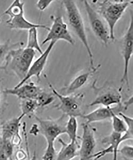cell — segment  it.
<instances>
[{"label": "cell", "mask_w": 133, "mask_h": 160, "mask_svg": "<svg viewBox=\"0 0 133 160\" xmlns=\"http://www.w3.org/2000/svg\"><path fill=\"white\" fill-rule=\"evenodd\" d=\"M49 86L53 94L60 100L59 104L55 106L56 108L66 116L82 117L83 114L81 108L84 98V93L63 95L58 92L51 83L49 84Z\"/></svg>", "instance_id": "5"}, {"label": "cell", "mask_w": 133, "mask_h": 160, "mask_svg": "<svg viewBox=\"0 0 133 160\" xmlns=\"http://www.w3.org/2000/svg\"><path fill=\"white\" fill-rule=\"evenodd\" d=\"M58 141L62 147L55 160H71L79 156L80 145L78 142L70 141L67 143L61 138L58 139Z\"/></svg>", "instance_id": "18"}, {"label": "cell", "mask_w": 133, "mask_h": 160, "mask_svg": "<svg viewBox=\"0 0 133 160\" xmlns=\"http://www.w3.org/2000/svg\"><path fill=\"white\" fill-rule=\"evenodd\" d=\"M122 135V134L113 131L110 135L104 138L102 141V143L108 145V147L102 151L93 154L91 157V159L98 160L107 154L112 153L113 154V160H117L119 148L123 142L121 139Z\"/></svg>", "instance_id": "16"}, {"label": "cell", "mask_w": 133, "mask_h": 160, "mask_svg": "<svg viewBox=\"0 0 133 160\" xmlns=\"http://www.w3.org/2000/svg\"><path fill=\"white\" fill-rule=\"evenodd\" d=\"M84 7L91 30L94 35L104 45L107 47L111 41L109 30L106 22L88 1H84Z\"/></svg>", "instance_id": "7"}, {"label": "cell", "mask_w": 133, "mask_h": 160, "mask_svg": "<svg viewBox=\"0 0 133 160\" xmlns=\"http://www.w3.org/2000/svg\"><path fill=\"white\" fill-rule=\"evenodd\" d=\"M101 65L99 64L96 66L91 67L86 72L80 74L76 77L67 86L61 89L60 93L63 95H70L75 93L77 90L82 88L91 79L100 68Z\"/></svg>", "instance_id": "17"}, {"label": "cell", "mask_w": 133, "mask_h": 160, "mask_svg": "<svg viewBox=\"0 0 133 160\" xmlns=\"http://www.w3.org/2000/svg\"><path fill=\"white\" fill-rule=\"evenodd\" d=\"M52 21V26L50 28L46 38L43 41L42 45H44L51 41L57 42L59 40H64L71 45H75V41L68 29L67 25L64 22L62 17L51 16Z\"/></svg>", "instance_id": "10"}, {"label": "cell", "mask_w": 133, "mask_h": 160, "mask_svg": "<svg viewBox=\"0 0 133 160\" xmlns=\"http://www.w3.org/2000/svg\"><path fill=\"white\" fill-rule=\"evenodd\" d=\"M55 96L52 93H50L43 90L42 92L40 94L39 96L36 100L38 105L40 107L47 106L53 102L55 100Z\"/></svg>", "instance_id": "23"}, {"label": "cell", "mask_w": 133, "mask_h": 160, "mask_svg": "<svg viewBox=\"0 0 133 160\" xmlns=\"http://www.w3.org/2000/svg\"><path fill=\"white\" fill-rule=\"evenodd\" d=\"M97 6V12L103 18L109 30L111 41L115 39L114 28L119 20L130 5L131 1H95Z\"/></svg>", "instance_id": "2"}, {"label": "cell", "mask_w": 133, "mask_h": 160, "mask_svg": "<svg viewBox=\"0 0 133 160\" xmlns=\"http://www.w3.org/2000/svg\"><path fill=\"white\" fill-rule=\"evenodd\" d=\"M38 123L39 133L46 140L47 143H54L55 140L63 134L66 133V125L67 121L64 120L65 115L57 119H43L34 115Z\"/></svg>", "instance_id": "6"}, {"label": "cell", "mask_w": 133, "mask_h": 160, "mask_svg": "<svg viewBox=\"0 0 133 160\" xmlns=\"http://www.w3.org/2000/svg\"><path fill=\"white\" fill-rule=\"evenodd\" d=\"M96 81L92 85V88L96 92V98L89 104V106L101 105L105 107H111L121 103L122 97L121 94V88L117 89L108 85L107 82L101 87H97Z\"/></svg>", "instance_id": "8"}, {"label": "cell", "mask_w": 133, "mask_h": 160, "mask_svg": "<svg viewBox=\"0 0 133 160\" xmlns=\"http://www.w3.org/2000/svg\"><path fill=\"white\" fill-rule=\"evenodd\" d=\"M9 160V158H8L3 149L2 139L0 137V160Z\"/></svg>", "instance_id": "28"}, {"label": "cell", "mask_w": 133, "mask_h": 160, "mask_svg": "<svg viewBox=\"0 0 133 160\" xmlns=\"http://www.w3.org/2000/svg\"><path fill=\"white\" fill-rule=\"evenodd\" d=\"M120 50L124 62V72L121 82L126 84L129 88L128 78V67L133 53V22L132 13H131L129 26L126 33L120 41Z\"/></svg>", "instance_id": "9"}, {"label": "cell", "mask_w": 133, "mask_h": 160, "mask_svg": "<svg viewBox=\"0 0 133 160\" xmlns=\"http://www.w3.org/2000/svg\"><path fill=\"white\" fill-rule=\"evenodd\" d=\"M26 145L27 146V158L28 160H37L36 153L35 152H34L33 155L32 157H30L29 150H28V142L27 141V138L25 139Z\"/></svg>", "instance_id": "29"}, {"label": "cell", "mask_w": 133, "mask_h": 160, "mask_svg": "<svg viewBox=\"0 0 133 160\" xmlns=\"http://www.w3.org/2000/svg\"><path fill=\"white\" fill-rule=\"evenodd\" d=\"M54 1H52V0H51V1L40 0V1H37L36 3V7L40 11H44Z\"/></svg>", "instance_id": "27"}, {"label": "cell", "mask_w": 133, "mask_h": 160, "mask_svg": "<svg viewBox=\"0 0 133 160\" xmlns=\"http://www.w3.org/2000/svg\"><path fill=\"white\" fill-rule=\"evenodd\" d=\"M123 103H120L115 107H101L94 110L92 112L82 115L81 118L86 120L87 124L101 122L106 120L111 119L114 114H118L120 112H124L127 110Z\"/></svg>", "instance_id": "13"}, {"label": "cell", "mask_w": 133, "mask_h": 160, "mask_svg": "<svg viewBox=\"0 0 133 160\" xmlns=\"http://www.w3.org/2000/svg\"><path fill=\"white\" fill-rule=\"evenodd\" d=\"M112 128L114 132L123 134L127 131V128L125 122L117 114H114L111 117Z\"/></svg>", "instance_id": "22"}, {"label": "cell", "mask_w": 133, "mask_h": 160, "mask_svg": "<svg viewBox=\"0 0 133 160\" xmlns=\"http://www.w3.org/2000/svg\"><path fill=\"white\" fill-rule=\"evenodd\" d=\"M36 55L35 50L21 47L13 48L6 57L4 65L0 66L7 74L15 75L22 81L26 76Z\"/></svg>", "instance_id": "1"}, {"label": "cell", "mask_w": 133, "mask_h": 160, "mask_svg": "<svg viewBox=\"0 0 133 160\" xmlns=\"http://www.w3.org/2000/svg\"><path fill=\"white\" fill-rule=\"evenodd\" d=\"M27 158L25 156L21 154H16L15 158H9L10 160H25Z\"/></svg>", "instance_id": "30"}, {"label": "cell", "mask_w": 133, "mask_h": 160, "mask_svg": "<svg viewBox=\"0 0 133 160\" xmlns=\"http://www.w3.org/2000/svg\"><path fill=\"white\" fill-rule=\"evenodd\" d=\"M56 43L57 42L54 41H51L50 42L49 45L45 51L43 52L42 54H41L39 58L33 62L25 78L20 81L14 88H17L21 86L28 81V80L33 77H36L37 81L39 82L41 80V74L46 65L50 53L51 52V51Z\"/></svg>", "instance_id": "12"}, {"label": "cell", "mask_w": 133, "mask_h": 160, "mask_svg": "<svg viewBox=\"0 0 133 160\" xmlns=\"http://www.w3.org/2000/svg\"><path fill=\"white\" fill-rule=\"evenodd\" d=\"M38 28H33L28 30V38L26 48L38 51L39 53H42L43 51L40 47L38 38Z\"/></svg>", "instance_id": "21"}, {"label": "cell", "mask_w": 133, "mask_h": 160, "mask_svg": "<svg viewBox=\"0 0 133 160\" xmlns=\"http://www.w3.org/2000/svg\"><path fill=\"white\" fill-rule=\"evenodd\" d=\"M19 43L12 44L9 41H7L4 43L0 45V64L5 61L6 57L11 50L19 46Z\"/></svg>", "instance_id": "24"}, {"label": "cell", "mask_w": 133, "mask_h": 160, "mask_svg": "<svg viewBox=\"0 0 133 160\" xmlns=\"http://www.w3.org/2000/svg\"><path fill=\"white\" fill-rule=\"evenodd\" d=\"M78 122L76 118L73 116L68 117L66 125V133L69 137L70 141L78 142Z\"/></svg>", "instance_id": "20"}, {"label": "cell", "mask_w": 133, "mask_h": 160, "mask_svg": "<svg viewBox=\"0 0 133 160\" xmlns=\"http://www.w3.org/2000/svg\"><path fill=\"white\" fill-rule=\"evenodd\" d=\"M25 2L21 1H13L11 5L3 13L2 15L9 17L6 21L7 24L13 29L29 30L33 28H43L49 31L50 28L46 25L37 24L30 22L24 16Z\"/></svg>", "instance_id": "4"}, {"label": "cell", "mask_w": 133, "mask_h": 160, "mask_svg": "<svg viewBox=\"0 0 133 160\" xmlns=\"http://www.w3.org/2000/svg\"><path fill=\"white\" fill-rule=\"evenodd\" d=\"M43 91L32 82H26L18 88H5L3 92L7 95L15 96L20 100H36Z\"/></svg>", "instance_id": "14"}, {"label": "cell", "mask_w": 133, "mask_h": 160, "mask_svg": "<svg viewBox=\"0 0 133 160\" xmlns=\"http://www.w3.org/2000/svg\"><path fill=\"white\" fill-rule=\"evenodd\" d=\"M1 22V17H0V22Z\"/></svg>", "instance_id": "33"}, {"label": "cell", "mask_w": 133, "mask_h": 160, "mask_svg": "<svg viewBox=\"0 0 133 160\" xmlns=\"http://www.w3.org/2000/svg\"><path fill=\"white\" fill-rule=\"evenodd\" d=\"M47 144V148L42 158V160H55L57 155L54 143Z\"/></svg>", "instance_id": "25"}, {"label": "cell", "mask_w": 133, "mask_h": 160, "mask_svg": "<svg viewBox=\"0 0 133 160\" xmlns=\"http://www.w3.org/2000/svg\"><path fill=\"white\" fill-rule=\"evenodd\" d=\"M24 117L22 115L5 121L1 125V137L3 140L11 141L14 146L20 144L21 139L19 135L21 121Z\"/></svg>", "instance_id": "15"}, {"label": "cell", "mask_w": 133, "mask_h": 160, "mask_svg": "<svg viewBox=\"0 0 133 160\" xmlns=\"http://www.w3.org/2000/svg\"><path fill=\"white\" fill-rule=\"evenodd\" d=\"M118 152L127 159H133V148L132 145L124 146L121 149H119Z\"/></svg>", "instance_id": "26"}, {"label": "cell", "mask_w": 133, "mask_h": 160, "mask_svg": "<svg viewBox=\"0 0 133 160\" xmlns=\"http://www.w3.org/2000/svg\"><path fill=\"white\" fill-rule=\"evenodd\" d=\"M20 108L23 117L26 116H31L34 115V113L39 108L36 100L34 99H25L21 100Z\"/></svg>", "instance_id": "19"}, {"label": "cell", "mask_w": 133, "mask_h": 160, "mask_svg": "<svg viewBox=\"0 0 133 160\" xmlns=\"http://www.w3.org/2000/svg\"><path fill=\"white\" fill-rule=\"evenodd\" d=\"M63 4L66 11L68 23L86 49L91 67H94L93 55L89 44L84 20L79 8L74 1H64Z\"/></svg>", "instance_id": "3"}, {"label": "cell", "mask_w": 133, "mask_h": 160, "mask_svg": "<svg viewBox=\"0 0 133 160\" xmlns=\"http://www.w3.org/2000/svg\"><path fill=\"white\" fill-rule=\"evenodd\" d=\"M1 81H0V90H1Z\"/></svg>", "instance_id": "31"}, {"label": "cell", "mask_w": 133, "mask_h": 160, "mask_svg": "<svg viewBox=\"0 0 133 160\" xmlns=\"http://www.w3.org/2000/svg\"><path fill=\"white\" fill-rule=\"evenodd\" d=\"M79 160H84L83 159H82V158H80Z\"/></svg>", "instance_id": "32"}, {"label": "cell", "mask_w": 133, "mask_h": 160, "mask_svg": "<svg viewBox=\"0 0 133 160\" xmlns=\"http://www.w3.org/2000/svg\"><path fill=\"white\" fill-rule=\"evenodd\" d=\"M83 129L81 142L80 145L79 156L80 158L88 160L93 155L95 149L96 142L95 138L96 128L91 124L86 123L81 125Z\"/></svg>", "instance_id": "11"}]
</instances>
